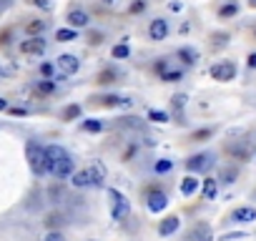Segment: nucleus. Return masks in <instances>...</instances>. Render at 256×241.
<instances>
[{"label":"nucleus","instance_id":"nucleus-5","mask_svg":"<svg viewBox=\"0 0 256 241\" xmlns=\"http://www.w3.org/2000/svg\"><path fill=\"white\" fill-rule=\"evenodd\" d=\"M20 53H26V56H43L46 53V40L40 36H33V38L20 43Z\"/></svg>","mask_w":256,"mask_h":241},{"label":"nucleus","instance_id":"nucleus-8","mask_svg":"<svg viewBox=\"0 0 256 241\" xmlns=\"http://www.w3.org/2000/svg\"><path fill=\"white\" fill-rule=\"evenodd\" d=\"M148 36H151V40H164V38L168 36V23H166L164 18L151 20V26H148Z\"/></svg>","mask_w":256,"mask_h":241},{"label":"nucleus","instance_id":"nucleus-40","mask_svg":"<svg viewBox=\"0 0 256 241\" xmlns=\"http://www.w3.org/2000/svg\"><path fill=\"white\" fill-rule=\"evenodd\" d=\"M168 10H174V13H181V10H184V3H171V6H168Z\"/></svg>","mask_w":256,"mask_h":241},{"label":"nucleus","instance_id":"nucleus-22","mask_svg":"<svg viewBox=\"0 0 256 241\" xmlns=\"http://www.w3.org/2000/svg\"><path fill=\"white\" fill-rule=\"evenodd\" d=\"M46 28H48L46 20H33V23H28V33H30V36H40Z\"/></svg>","mask_w":256,"mask_h":241},{"label":"nucleus","instance_id":"nucleus-29","mask_svg":"<svg viewBox=\"0 0 256 241\" xmlns=\"http://www.w3.org/2000/svg\"><path fill=\"white\" fill-rule=\"evenodd\" d=\"M38 90H40V93H53V90H56V83H53V80H40V83H38Z\"/></svg>","mask_w":256,"mask_h":241},{"label":"nucleus","instance_id":"nucleus-42","mask_svg":"<svg viewBox=\"0 0 256 241\" xmlns=\"http://www.w3.org/2000/svg\"><path fill=\"white\" fill-rule=\"evenodd\" d=\"M246 63H248V68H256V53H251V56H248V60H246Z\"/></svg>","mask_w":256,"mask_h":241},{"label":"nucleus","instance_id":"nucleus-25","mask_svg":"<svg viewBox=\"0 0 256 241\" xmlns=\"http://www.w3.org/2000/svg\"><path fill=\"white\" fill-rule=\"evenodd\" d=\"M110 53H113V58H128V56H131L128 46H123V43H120V46H113V50H110Z\"/></svg>","mask_w":256,"mask_h":241},{"label":"nucleus","instance_id":"nucleus-35","mask_svg":"<svg viewBox=\"0 0 256 241\" xmlns=\"http://www.w3.org/2000/svg\"><path fill=\"white\" fill-rule=\"evenodd\" d=\"M226 40H228V36H226V33H218V36H214V46H226Z\"/></svg>","mask_w":256,"mask_h":241},{"label":"nucleus","instance_id":"nucleus-46","mask_svg":"<svg viewBox=\"0 0 256 241\" xmlns=\"http://www.w3.org/2000/svg\"><path fill=\"white\" fill-rule=\"evenodd\" d=\"M100 3H108V6H110V3H113V0H100Z\"/></svg>","mask_w":256,"mask_h":241},{"label":"nucleus","instance_id":"nucleus-19","mask_svg":"<svg viewBox=\"0 0 256 241\" xmlns=\"http://www.w3.org/2000/svg\"><path fill=\"white\" fill-rule=\"evenodd\" d=\"M196 188H198V178H194V176H186V178L181 181V194H184V196H191Z\"/></svg>","mask_w":256,"mask_h":241},{"label":"nucleus","instance_id":"nucleus-43","mask_svg":"<svg viewBox=\"0 0 256 241\" xmlns=\"http://www.w3.org/2000/svg\"><path fill=\"white\" fill-rule=\"evenodd\" d=\"M13 116H26V108H10Z\"/></svg>","mask_w":256,"mask_h":241},{"label":"nucleus","instance_id":"nucleus-20","mask_svg":"<svg viewBox=\"0 0 256 241\" xmlns=\"http://www.w3.org/2000/svg\"><path fill=\"white\" fill-rule=\"evenodd\" d=\"M216 194H218V181L216 178H206L204 181V196L206 198H216Z\"/></svg>","mask_w":256,"mask_h":241},{"label":"nucleus","instance_id":"nucleus-27","mask_svg":"<svg viewBox=\"0 0 256 241\" xmlns=\"http://www.w3.org/2000/svg\"><path fill=\"white\" fill-rule=\"evenodd\" d=\"M161 78H164L166 83H174V80H181V70H164V73H161Z\"/></svg>","mask_w":256,"mask_h":241},{"label":"nucleus","instance_id":"nucleus-7","mask_svg":"<svg viewBox=\"0 0 256 241\" xmlns=\"http://www.w3.org/2000/svg\"><path fill=\"white\" fill-rule=\"evenodd\" d=\"M58 68H60L63 76H73V73H78L80 60L76 56H70V53H63V56H58Z\"/></svg>","mask_w":256,"mask_h":241},{"label":"nucleus","instance_id":"nucleus-38","mask_svg":"<svg viewBox=\"0 0 256 241\" xmlns=\"http://www.w3.org/2000/svg\"><path fill=\"white\" fill-rule=\"evenodd\" d=\"M30 6H38V8H43V10H48L50 8V0H33Z\"/></svg>","mask_w":256,"mask_h":241},{"label":"nucleus","instance_id":"nucleus-6","mask_svg":"<svg viewBox=\"0 0 256 241\" xmlns=\"http://www.w3.org/2000/svg\"><path fill=\"white\" fill-rule=\"evenodd\" d=\"M211 76H214L216 80H221V83H226V80H234V76H236V66H234V63H228V60H224V63H216V66L211 68Z\"/></svg>","mask_w":256,"mask_h":241},{"label":"nucleus","instance_id":"nucleus-16","mask_svg":"<svg viewBox=\"0 0 256 241\" xmlns=\"http://www.w3.org/2000/svg\"><path fill=\"white\" fill-rule=\"evenodd\" d=\"M70 184H73L76 188L93 186V184H90V176H88V171H78V174H73V176H70Z\"/></svg>","mask_w":256,"mask_h":241},{"label":"nucleus","instance_id":"nucleus-11","mask_svg":"<svg viewBox=\"0 0 256 241\" xmlns=\"http://www.w3.org/2000/svg\"><path fill=\"white\" fill-rule=\"evenodd\" d=\"M88 171V176H90V184L93 186H100L103 181H106V166L100 164V161H96L90 168H86Z\"/></svg>","mask_w":256,"mask_h":241},{"label":"nucleus","instance_id":"nucleus-2","mask_svg":"<svg viewBox=\"0 0 256 241\" xmlns=\"http://www.w3.org/2000/svg\"><path fill=\"white\" fill-rule=\"evenodd\" d=\"M26 156H28L30 171H33L36 176H43V174L48 171V166H46V148H43V146H38L36 141H30L28 148H26Z\"/></svg>","mask_w":256,"mask_h":241},{"label":"nucleus","instance_id":"nucleus-39","mask_svg":"<svg viewBox=\"0 0 256 241\" xmlns=\"http://www.w3.org/2000/svg\"><path fill=\"white\" fill-rule=\"evenodd\" d=\"M208 136H211V131L204 128V131H196V134H194V141H198V138H208Z\"/></svg>","mask_w":256,"mask_h":241},{"label":"nucleus","instance_id":"nucleus-32","mask_svg":"<svg viewBox=\"0 0 256 241\" xmlns=\"http://www.w3.org/2000/svg\"><path fill=\"white\" fill-rule=\"evenodd\" d=\"M186 100H188V98H186L184 93H181V96H174V108H176V110H181V108L186 106Z\"/></svg>","mask_w":256,"mask_h":241},{"label":"nucleus","instance_id":"nucleus-36","mask_svg":"<svg viewBox=\"0 0 256 241\" xmlns=\"http://www.w3.org/2000/svg\"><path fill=\"white\" fill-rule=\"evenodd\" d=\"M40 73H43L46 78H50V76H53V66H50V63H43V66H40Z\"/></svg>","mask_w":256,"mask_h":241},{"label":"nucleus","instance_id":"nucleus-28","mask_svg":"<svg viewBox=\"0 0 256 241\" xmlns=\"http://www.w3.org/2000/svg\"><path fill=\"white\" fill-rule=\"evenodd\" d=\"M63 116H66V120H73V118H78V116H80V106H68Z\"/></svg>","mask_w":256,"mask_h":241},{"label":"nucleus","instance_id":"nucleus-47","mask_svg":"<svg viewBox=\"0 0 256 241\" xmlns=\"http://www.w3.org/2000/svg\"><path fill=\"white\" fill-rule=\"evenodd\" d=\"M0 10H3V0H0Z\"/></svg>","mask_w":256,"mask_h":241},{"label":"nucleus","instance_id":"nucleus-37","mask_svg":"<svg viewBox=\"0 0 256 241\" xmlns=\"http://www.w3.org/2000/svg\"><path fill=\"white\" fill-rule=\"evenodd\" d=\"M46 241H66V238H63V234H58V231H50V234L46 236Z\"/></svg>","mask_w":256,"mask_h":241},{"label":"nucleus","instance_id":"nucleus-21","mask_svg":"<svg viewBox=\"0 0 256 241\" xmlns=\"http://www.w3.org/2000/svg\"><path fill=\"white\" fill-rule=\"evenodd\" d=\"M238 16V3H226L218 8V18H234Z\"/></svg>","mask_w":256,"mask_h":241},{"label":"nucleus","instance_id":"nucleus-3","mask_svg":"<svg viewBox=\"0 0 256 241\" xmlns=\"http://www.w3.org/2000/svg\"><path fill=\"white\" fill-rule=\"evenodd\" d=\"M108 198H110V216L116 221H123L128 214H131V206H128V198L123 194H118L116 188L108 191Z\"/></svg>","mask_w":256,"mask_h":241},{"label":"nucleus","instance_id":"nucleus-4","mask_svg":"<svg viewBox=\"0 0 256 241\" xmlns=\"http://www.w3.org/2000/svg\"><path fill=\"white\" fill-rule=\"evenodd\" d=\"M186 168L194 171V174H204L208 168H214V156L211 154H198V156H191L186 161Z\"/></svg>","mask_w":256,"mask_h":241},{"label":"nucleus","instance_id":"nucleus-14","mask_svg":"<svg viewBox=\"0 0 256 241\" xmlns=\"http://www.w3.org/2000/svg\"><path fill=\"white\" fill-rule=\"evenodd\" d=\"M231 218H234V221H241V224H246V221H256V208H251V206L236 208V211L231 214Z\"/></svg>","mask_w":256,"mask_h":241},{"label":"nucleus","instance_id":"nucleus-23","mask_svg":"<svg viewBox=\"0 0 256 241\" xmlns=\"http://www.w3.org/2000/svg\"><path fill=\"white\" fill-rule=\"evenodd\" d=\"M83 128H86L88 134H98V131L103 128V124H100V120H98V118H88V120H86V124H83Z\"/></svg>","mask_w":256,"mask_h":241},{"label":"nucleus","instance_id":"nucleus-45","mask_svg":"<svg viewBox=\"0 0 256 241\" xmlns=\"http://www.w3.org/2000/svg\"><path fill=\"white\" fill-rule=\"evenodd\" d=\"M248 6H251V8H256V0H248Z\"/></svg>","mask_w":256,"mask_h":241},{"label":"nucleus","instance_id":"nucleus-13","mask_svg":"<svg viewBox=\"0 0 256 241\" xmlns=\"http://www.w3.org/2000/svg\"><path fill=\"white\" fill-rule=\"evenodd\" d=\"M103 106H108V108H131L134 106V100L131 98H118V96H103V98H98Z\"/></svg>","mask_w":256,"mask_h":241},{"label":"nucleus","instance_id":"nucleus-17","mask_svg":"<svg viewBox=\"0 0 256 241\" xmlns=\"http://www.w3.org/2000/svg\"><path fill=\"white\" fill-rule=\"evenodd\" d=\"M76 38H78V30L76 28H60L56 33V40L58 43H68V40H76Z\"/></svg>","mask_w":256,"mask_h":241},{"label":"nucleus","instance_id":"nucleus-30","mask_svg":"<svg viewBox=\"0 0 256 241\" xmlns=\"http://www.w3.org/2000/svg\"><path fill=\"white\" fill-rule=\"evenodd\" d=\"M116 80V73L113 70H103L100 76H98V83H113Z\"/></svg>","mask_w":256,"mask_h":241},{"label":"nucleus","instance_id":"nucleus-24","mask_svg":"<svg viewBox=\"0 0 256 241\" xmlns=\"http://www.w3.org/2000/svg\"><path fill=\"white\" fill-rule=\"evenodd\" d=\"M154 168H156V174H168V171L174 168V164H171L168 158H161V161H156Z\"/></svg>","mask_w":256,"mask_h":241},{"label":"nucleus","instance_id":"nucleus-26","mask_svg":"<svg viewBox=\"0 0 256 241\" xmlns=\"http://www.w3.org/2000/svg\"><path fill=\"white\" fill-rule=\"evenodd\" d=\"M148 118L156 120V124H166V120H168V113H166V110H151Z\"/></svg>","mask_w":256,"mask_h":241},{"label":"nucleus","instance_id":"nucleus-33","mask_svg":"<svg viewBox=\"0 0 256 241\" xmlns=\"http://www.w3.org/2000/svg\"><path fill=\"white\" fill-rule=\"evenodd\" d=\"M146 10V3H144V0H136V3L131 6V13H144Z\"/></svg>","mask_w":256,"mask_h":241},{"label":"nucleus","instance_id":"nucleus-12","mask_svg":"<svg viewBox=\"0 0 256 241\" xmlns=\"http://www.w3.org/2000/svg\"><path fill=\"white\" fill-rule=\"evenodd\" d=\"M178 226H181V218H178V216H166V218L158 224V234H161V236H168V234H174Z\"/></svg>","mask_w":256,"mask_h":241},{"label":"nucleus","instance_id":"nucleus-34","mask_svg":"<svg viewBox=\"0 0 256 241\" xmlns=\"http://www.w3.org/2000/svg\"><path fill=\"white\" fill-rule=\"evenodd\" d=\"M100 40H103V36H100V33H96V30H93V33H88V43H93V46H98Z\"/></svg>","mask_w":256,"mask_h":241},{"label":"nucleus","instance_id":"nucleus-48","mask_svg":"<svg viewBox=\"0 0 256 241\" xmlns=\"http://www.w3.org/2000/svg\"><path fill=\"white\" fill-rule=\"evenodd\" d=\"M28 3H33V0H28Z\"/></svg>","mask_w":256,"mask_h":241},{"label":"nucleus","instance_id":"nucleus-31","mask_svg":"<svg viewBox=\"0 0 256 241\" xmlns=\"http://www.w3.org/2000/svg\"><path fill=\"white\" fill-rule=\"evenodd\" d=\"M46 224H48L50 228H53V226H60V224H63V216H60V214H50V216L46 218Z\"/></svg>","mask_w":256,"mask_h":241},{"label":"nucleus","instance_id":"nucleus-18","mask_svg":"<svg viewBox=\"0 0 256 241\" xmlns=\"http://www.w3.org/2000/svg\"><path fill=\"white\" fill-rule=\"evenodd\" d=\"M178 58H181L186 66H194V63L198 60V50H194V48H181V50H178Z\"/></svg>","mask_w":256,"mask_h":241},{"label":"nucleus","instance_id":"nucleus-9","mask_svg":"<svg viewBox=\"0 0 256 241\" xmlns=\"http://www.w3.org/2000/svg\"><path fill=\"white\" fill-rule=\"evenodd\" d=\"M166 206H168V198H166L164 191H151V194H148V211L158 214V211H164Z\"/></svg>","mask_w":256,"mask_h":241},{"label":"nucleus","instance_id":"nucleus-44","mask_svg":"<svg viewBox=\"0 0 256 241\" xmlns=\"http://www.w3.org/2000/svg\"><path fill=\"white\" fill-rule=\"evenodd\" d=\"M0 110H8V100L6 98H0Z\"/></svg>","mask_w":256,"mask_h":241},{"label":"nucleus","instance_id":"nucleus-15","mask_svg":"<svg viewBox=\"0 0 256 241\" xmlns=\"http://www.w3.org/2000/svg\"><path fill=\"white\" fill-rule=\"evenodd\" d=\"M188 238H191V241H211V228H208V224H198V226L191 231Z\"/></svg>","mask_w":256,"mask_h":241},{"label":"nucleus","instance_id":"nucleus-41","mask_svg":"<svg viewBox=\"0 0 256 241\" xmlns=\"http://www.w3.org/2000/svg\"><path fill=\"white\" fill-rule=\"evenodd\" d=\"M234 178H236V171H226V174H224V181H226V184H231Z\"/></svg>","mask_w":256,"mask_h":241},{"label":"nucleus","instance_id":"nucleus-1","mask_svg":"<svg viewBox=\"0 0 256 241\" xmlns=\"http://www.w3.org/2000/svg\"><path fill=\"white\" fill-rule=\"evenodd\" d=\"M46 166H48V174H53L56 178L73 176V158L60 146H48L46 148Z\"/></svg>","mask_w":256,"mask_h":241},{"label":"nucleus","instance_id":"nucleus-10","mask_svg":"<svg viewBox=\"0 0 256 241\" xmlns=\"http://www.w3.org/2000/svg\"><path fill=\"white\" fill-rule=\"evenodd\" d=\"M66 20H68L70 28H88V23H90V18H88L86 10H70Z\"/></svg>","mask_w":256,"mask_h":241}]
</instances>
